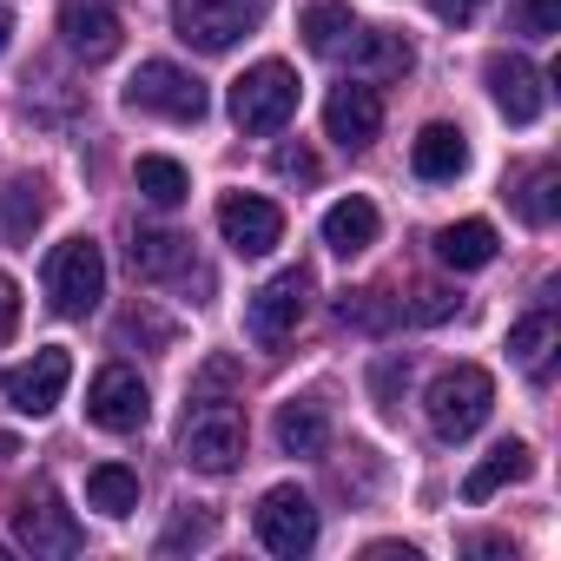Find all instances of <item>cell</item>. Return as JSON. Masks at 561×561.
Here are the masks:
<instances>
[{"mask_svg": "<svg viewBox=\"0 0 561 561\" xmlns=\"http://www.w3.org/2000/svg\"><path fill=\"white\" fill-rule=\"evenodd\" d=\"M495 410V377L482 364H449L430 390H423V416L443 443H469Z\"/></svg>", "mask_w": 561, "mask_h": 561, "instance_id": "obj_1", "label": "cell"}, {"mask_svg": "<svg viewBox=\"0 0 561 561\" xmlns=\"http://www.w3.org/2000/svg\"><path fill=\"white\" fill-rule=\"evenodd\" d=\"M298 113V73L285 60H257L244 80H231V126L238 133H285Z\"/></svg>", "mask_w": 561, "mask_h": 561, "instance_id": "obj_2", "label": "cell"}, {"mask_svg": "<svg viewBox=\"0 0 561 561\" xmlns=\"http://www.w3.org/2000/svg\"><path fill=\"white\" fill-rule=\"evenodd\" d=\"M47 298L60 318H87L106 298V251L93 238H67L47 251Z\"/></svg>", "mask_w": 561, "mask_h": 561, "instance_id": "obj_3", "label": "cell"}, {"mask_svg": "<svg viewBox=\"0 0 561 561\" xmlns=\"http://www.w3.org/2000/svg\"><path fill=\"white\" fill-rule=\"evenodd\" d=\"M126 106H133V113L179 119V126H198L211 100H205V80H192L185 67H172V60H139V73L126 80Z\"/></svg>", "mask_w": 561, "mask_h": 561, "instance_id": "obj_4", "label": "cell"}, {"mask_svg": "<svg viewBox=\"0 0 561 561\" xmlns=\"http://www.w3.org/2000/svg\"><path fill=\"white\" fill-rule=\"evenodd\" d=\"M185 469H198V476H231L238 462H244V416L231 410V403H211V397H198V410L185 416Z\"/></svg>", "mask_w": 561, "mask_h": 561, "instance_id": "obj_5", "label": "cell"}, {"mask_svg": "<svg viewBox=\"0 0 561 561\" xmlns=\"http://www.w3.org/2000/svg\"><path fill=\"white\" fill-rule=\"evenodd\" d=\"M172 34L198 54H231L244 34H257L251 0H172Z\"/></svg>", "mask_w": 561, "mask_h": 561, "instance_id": "obj_6", "label": "cell"}, {"mask_svg": "<svg viewBox=\"0 0 561 561\" xmlns=\"http://www.w3.org/2000/svg\"><path fill=\"white\" fill-rule=\"evenodd\" d=\"M305 305H311V271L305 264H291V271H277L271 285H257L251 298H244V331H251V344H285L291 331H298V318H305Z\"/></svg>", "mask_w": 561, "mask_h": 561, "instance_id": "obj_7", "label": "cell"}, {"mask_svg": "<svg viewBox=\"0 0 561 561\" xmlns=\"http://www.w3.org/2000/svg\"><path fill=\"white\" fill-rule=\"evenodd\" d=\"M257 541H264L271 554H285V561L311 554V548H318V502H311L298 482L264 489V502H257Z\"/></svg>", "mask_w": 561, "mask_h": 561, "instance_id": "obj_8", "label": "cell"}, {"mask_svg": "<svg viewBox=\"0 0 561 561\" xmlns=\"http://www.w3.org/2000/svg\"><path fill=\"white\" fill-rule=\"evenodd\" d=\"M67 383H73V357H67L60 344L34 351L21 370H0V390H8V403H14L21 416H54L60 397H67Z\"/></svg>", "mask_w": 561, "mask_h": 561, "instance_id": "obj_9", "label": "cell"}, {"mask_svg": "<svg viewBox=\"0 0 561 561\" xmlns=\"http://www.w3.org/2000/svg\"><path fill=\"white\" fill-rule=\"evenodd\" d=\"M87 416H93L100 430H113V436H133V430H146V416H152V397H146L139 370H126V364H106V370L87 383Z\"/></svg>", "mask_w": 561, "mask_h": 561, "instance_id": "obj_10", "label": "cell"}, {"mask_svg": "<svg viewBox=\"0 0 561 561\" xmlns=\"http://www.w3.org/2000/svg\"><path fill=\"white\" fill-rule=\"evenodd\" d=\"M218 231H225V244L238 257H264V251H277V238H285V211L271 198H257V192H225L218 198Z\"/></svg>", "mask_w": 561, "mask_h": 561, "instance_id": "obj_11", "label": "cell"}, {"mask_svg": "<svg viewBox=\"0 0 561 561\" xmlns=\"http://www.w3.org/2000/svg\"><path fill=\"white\" fill-rule=\"evenodd\" d=\"M119 34H126L119 27V0H60V41H67L73 60H87V67L113 60Z\"/></svg>", "mask_w": 561, "mask_h": 561, "instance_id": "obj_12", "label": "cell"}, {"mask_svg": "<svg viewBox=\"0 0 561 561\" xmlns=\"http://www.w3.org/2000/svg\"><path fill=\"white\" fill-rule=\"evenodd\" d=\"M482 80H489V100H495V113H502L508 126H535V119H541L548 87H541V73H535L522 54H489Z\"/></svg>", "mask_w": 561, "mask_h": 561, "instance_id": "obj_13", "label": "cell"}, {"mask_svg": "<svg viewBox=\"0 0 561 561\" xmlns=\"http://www.w3.org/2000/svg\"><path fill=\"white\" fill-rule=\"evenodd\" d=\"M324 133H331L344 152H364V146L383 133V93H377L370 80L331 87V100H324Z\"/></svg>", "mask_w": 561, "mask_h": 561, "instance_id": "obj_14", "label": "cell"}, {"mask_svg": "<svg viewBox=\"0 0 561 561\" xmlns=\"http://www.w3.org/2000/svg\"><path fill=\"white\" fill-rule=\"evenodd\" d=\"M14 541L27 548V554H80V522L60 508V495L54 489H41V495H27L21 508H14Z\"/></svg>", "mask_w": 561, "mask_h": 561, "instance_id": "obj_15", "label": "cell"}, {"mask_svg": "<svg viewBox=\"0 0 561 561\" xmlns=\"http://www.w3.org/2000/svg\"><path fill=\"white\" fill-rule=\"evenodd\" d=\"M277 449H285V456H324L331 449V416H324L318 397L277 403Z\"/></svg>", "mask_w": 561, "mask_h": 561, "instance_id": "obj_16", "label": "cell"}, {"mask_svg": "<svg viewBox=\"0 0 561 561\" xmlns=\"http://www.w3.org/2000/svg\"><path fill=\"white\" fill-rule=\"evenodd\" d=\"M298 34H305V47H311V54H324V60H344V47H351V34H357L351 0H311V8H305V21H298Z\"/></svg>", "mask_w": 561, "mask_h": 561, "instance_id": "obj_17", "label": "cell"}, {"mask_svg": "<svg viewBox=\"0 0 561 561\" xmlns=\"http://www.w3.org/2000/svg\"><path fill=\"white\" fill-rule=\"evenodd\" d=\"M410 165H416V179H456V172L469 165L462 126H423L416 146H410Z\"/></svg>", "mask_w": 561, "mask_h": 561, "instance_id": "obj_18", "label": "cell"}, {"mask_svg": "<svg viewBox=\"0 0 561 561\" xmlns=\"http://www.w3.org/2000/svg\"><path fill=\"white\" fill-rule=\"evenodd\" d=\"M324 244H331L337 257L370 251V244H377V205H370V198H337V205L324 211Z\"/></svg>", "mask_w": 561, "mask_h": 561, "instance_id": "obj_19", "label": "cell"}, {"mask_svg": "<svg viewBox=\"0 0 561 561\" xmlns=\"http://www.w3.org/2000/svg\"><path fill=\"white\" fill-rule=\"evenodd\" d=\"M535 469V456H528V443H495L476 469H469V482H462V502H489L495 489H508V482H522Z\"/></svg>", "mask_w": 561, "mask_h": 561, "instance_id": "obj_20", "label": "cell"}, {"mask_svg": "<svg viewBox=\"0 0 561 561\" xmlns=\"http://www.w3.org/2000/svg\"><path fill=\"white\" fill-rule=\"evenodd\" d=\"M436 257L449 271H482L495 257V225L489 218H462V225H443L436 231Z\"/></svg>", "mask_w": 561, "mask_h": 561, "instance_id": "obj_21", "label": "cell"}, {"mask_svg": "<svg viewBox=\"0 0 561 561\" xmlns=\"http://www.w3.org/2000/svg\"><path fill=\"white\" fill-rule=\"evenodd\" d=\"M133 271L152 277V285L192 271V238H179V231H139V238H133Z\"/></svg>", "mask_w": 561, "mask_h": 561, "instance_id": "obj_22", "label": "cell"}, {"mask_svg": "<svg viewBox=\"0 0 561 561\" xmlns=\"http://www.w3.org/2000/svg\"><path fill=\"white\" fill-rule=\"evenodd\" d=\"M87 508H100V515L126 522V515L139 508V476H133L126 462H100V469L87 476Z\"/></svg>", "mask_w": 561, "mask_h": 561, "instance_id": "obj_23", "label": "cell"}, {"mask_svg": "<svg viewBox=\"0 0 561 561\" xmlns=\"http://www.w3.org/2000/svg\"><path fill=\"white\" fill-rule=\"evenodd\" d=\"M133 185H139V198H152V205H185V192H192V179H185V165L179 159H165V152H146L139 165H133Z\"/></svg>", "mask_w": 561, "mask_h": 561, "instance_id": "obj_24", "label": "cell"}, {"mask_svg": "<svg viewBox=\"0 0 561 561\" xmlns=\"http://www.w3.org/2000/svg\"><path fill=\"white\" fill-rule=\"evenodd\" d=\"M548 351H554V318H548V311H535V318H522V324L508 331V357H515L528 377L548 370Z\"/></svg>", "mask_w": 561, "mask_h": 561, "instance_id": "obj_25", "label": "cell"}, {"mask_svg": "<svg viewBox=\"0 0 561 561\" xmlns=\"http://www.w3.org/2000/svg\"><path fill=\"white\" fill-rule=\"evenodd\" d=\"M211 535H218V522H211L205 508H198V515L185 508V515H179V522L159 535V554H172V548H198V541H211Z\"/></svg>", "mask_w": 561, "mask_h": 561, "instance_id": "obj_26", "label": "cell"}, {"mask_svg": "<svg viewBox=\"0 0 561 561\" xmlns=\"http://www.w3.org/2000/svg\"><path fill=\"white\" fill-rule=\"evenodd\" d=\"M522 218H535V225L554 218V165H541V172L528 179V192H522Z\"/></svg>", "mask_w": 561, "mask_h": 561, "instance_id": "obj_27", "label": "cell"}, {"mask_svg": "<svg viewBox=\"0 0 561 561\" xmlns=\"http://www.w3.org/2000/svg\"><path fill=\"white\" fill-rule=\"evenodd\" d=\"M271 172H277V179H298V185H311V179H318V159H311L305 146H277V152H271Z\"/></svg>", "mask_w": 561, "mask_h": 561, "instance_id": "obj_28", "label": "cell"}, {"mask_svg": "<svg viewBox=\"0 0 561 561\" xmlns=\"http://www.w3.org/2000/svg\"><path fill=\"white\" fill-rule=\"evenodd\" d=\"M21 331V291H14V277L0 271V344H8Z\"/></svg>", "mask_w": 561, "mask_h": 561, "instance_id": "obj_29", "label": "cell"}, {"mask_svg": "<svg viewBox=\"0 0 561 561\" xmlns=\"http://www.w3.org/2000/svg\"><path fill=\"white\" fill-rule=\"evenodd\" d=\"M430 14L449 21V27H469V21L482 14V0H430Z\"/></svg>", "mask_w": 561, "mask_h": 561, "instance_id": "obj_30", "label": "cell"}, {"mask_svg": "<svg viewBox=\"0 0 561 561\" xmlns=\"http://www.w3.org/2000/svg\"><path fill=\"white\" fill-rule=\"evenodd\" d=\"M528 34H561V0H528Z\"/></svg>", "mask_w": 561, "mask_h": 561, "instance_id": "obj_31", "label": "cell"}, {"mask_svg": "<svg viewBox=\"0 0 561 561\" xmlns=\"http://www.w3.org/2000/svg\"><path fill=\"white\" fill-rule=\"evenodd\" d=\"M449 318V291H416V324H436Z\"/></svg>", "mask_w": 561, "mask_h": 561, "instance_id": "obj_32", "label": "cell"}, {"mask_svg": "<svg viewBox=\"0 0 561 561\" xmlns=\"http://www.w3.org/2000/svg\"><path fill=\"white\" fill-rule=\"evenodd\" d=\"M370 561H416V548H397V541H377Z\"/></svg>", "mask_w": 561, "mask_h": 561, "instance_id": "obj_33", "label": "cell"}, {"mask_svg": "<svg viewBox=\"0 0 561 561\" xmlns=\"http://www.w3.org/2000/svg\"><path fill=\"white\" fill-rule=\"evenodd\" d=\"M8 41H14V14H8V0H0V54H8Z\"/></svg>", "mask_w": 561, "mask_h": 561, "instance_id": "obj_34", "label": "cell"}, {"mask_svg": "<svg viewBox=\"0 0 561 561\" xmlns=\"http://www.w3.org/2000/svg\"><path fill=\"white\" fill-rule=\"evenodd\" d=\"M14 456H21V443H14V436H0V469H8Z\"/></svg>", "mask_w": 561, "mask_h": 561, "instance_id": "obj_35", "label": "cell"}]
</instances>
